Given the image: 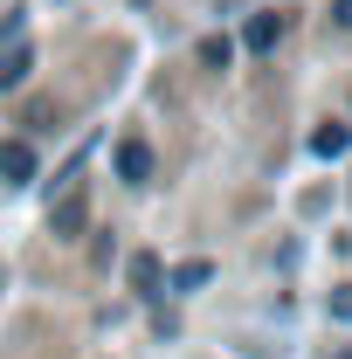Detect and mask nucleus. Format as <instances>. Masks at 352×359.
<instances>
[{"label": "nucleus", "mask_w": 352, "mask_h": 359, "mask_svg": "<svg viewBox=\"0 0 352 359\" xmlns=\"http://www.w3.org/2000/svg\"><path fill=\"white\" fill-rule=\"evenodd\" d=\"M35 173H42V159H35V145H21V138H0V180H14V187H28Z\"/></svg>", "instance_id": "f257e3e1"}, {"label": "nucleus", "mask_w": 352, "mask_h": 359, "mask_svg": "<svg viewBox=\"0 0 352 359\" xmlns=\"http://www.w3.org/2000/svg\"><path fill=\"white\" fill-rule=\"evenodd\" d=\"M145 173H152V152H145V138H125V145H118V180H132V187H138Z\"/></svg>", "instance_id": "f03ea898"}, {"label": "nucleus", "mask_w": 352, "mask_h": 359, "mask_svg": "<svg viewBox=\"0 0 352 359\" xmlns=\"http://www.w3.org/2000/svg\"><path fill=\"white\" fill-rule=\"evenodd\" d=\"M90 222V208H83V194H69V201H55V215H48V228L55 235H76V228Z\"/></svg>", "instance_id": "7ed1b4c3"}, {"label": "nucleus", "mask_w": 352, "mask_h": 359, "mask_svg": "<svg viewBox=\"0 0 352 359\" xmlns=\"http://www.w3.org/2000/svg\"><path fill=\"white\" fill-rule=\"evenodd\" d=\"M276 35H283V14H256V21H249V35H242V42L256 48V55H269V48H276Z\"/></svg>", "instance_id": "20e7f679"}, {"label": "nucleus", "mask_w": 352, "mask_h": 359, "mask_svg": "<svg viewBox=\"0 0 352 359\" xmlns=\"http://www.w3.org/2000/svg\"><path fill=\"white\" fill-rule=\"evenodd\" d=\"M346 145H352V132H346V125H318V132H311V152H318V159H339Z\"/></svg>", "instance_id": "39448f33"}, {"label": "nucleus", "mask_w": 352, "mask_h": 359, "mask_svg": "<svg viewBox=\"0 0 352 359\" xmlns=\"http://www.w3.org/2000/svg\"><path fill=\"white\" fill-rule=\"evenodd\" d=\"M28 69H35V55H28V48L14 42V48H7V55H0V90H14V83H21V76H28Z\"/></svg>", "instance_id": "423d86ee"}, {"label": "nucleus", "mask_w": 352, "mask_h": 359, "mask_svg": "<svg viewBox=\"0 0 352 359\" xmlns=\"http://www.w3.org/2000/svg\"><path fill=\"white\" fill-rule=\"evenodd\" d=\"M132 290L138 297H159V256H132Z\"/></svg>", "instance_id": "0eeeda50"}, {"label": "nucleus", "mask_w": 352, "mask_h": 359, "mask_svg": "<svg viewBox=\"0 0 352 359\" xmlns=\"http://www.w3.org/2000/svg\"><path fill=\"white\" fill-rule=\"evenodd\" d=\"M208 276H215V269H208V263H187V269H173V290H201Z\"/></svg>", "instance_id": "6e6552de"}, {"label": "nucleus", "mask_w": 352, "mask_h": 359, "mask_svg": "<svg viewBox=\"0 0 352 359\" xmlns=\"http://www.w3.org/2000/svg\"><path fill=\"white\" fill-rule=\"evenodd\" d=\"M228 55H235V48L221 42V35H215V42H208V48H201V62H208V69H228Z\"/></svg>", "instance_id": "1a4fd4ad"}, {"label": "nucleus", "mask_w": 352, "mask_h": 359, "mask_svg": "<svg viewBox=\"0 0 352 359\" xmlns=\"http://www.w3.org/2000/svg\"><path fill=\"white\" fill-rule=\"evenodd\" d=\"M332 318H352V290H339V297H332Z\"/></svg>", "instance_id": "9d476101"}, {"label": "nucleus", "mask_w": 352, "mask_h": 359, "mask_svg": "<svg viewBox=\"0 0 352 359\" xmlns=\"http://www.w3.org/2000/svg\"><path fill=\"white\" fill-rule=\"evenodd\" d=\"M332 14H339V28H352V0H339V7H332Z\"/></svg>", "instance_id": "9b49d317"}]
</instances>
